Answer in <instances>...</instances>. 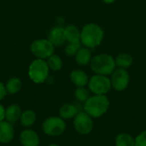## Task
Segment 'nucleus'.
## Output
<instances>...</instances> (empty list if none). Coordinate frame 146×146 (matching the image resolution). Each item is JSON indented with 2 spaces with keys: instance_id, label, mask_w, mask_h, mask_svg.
<instances>
[{
  "instance_id": "1",
  "label": "nucleus",
  "mask_w": 146,
  "mask_h": 146,
  "mask_svg": "<svg viewBox=\"0 0 146 146\" xmlns=\"http://www.w3.org/2000/svg\"><path fill=\"white\" fill-rule=\"evenodd\" d=\"M104 37L102 27L96 23H88L81 30L80 43L89 49H93L101 44Z\"/></svg>"
},
{
  "instance_id": "2",
  "label": "nucleus",
  "mask_w": 146,
  "mask_h": 146,
  "mask_svg": "<svg viewBox=\"0 0 146 146\" xmlns=\"http://www.w3.org/2000/svg\"><path fill=\"white\" fill-rule=\"evenodd\" d=\"M110 104V100L106 95L93 94L84 103L83 110L92 118H99L108 111Z\"/></svg>"
},
{
  "instance_id": "3",
  "label": "nucleus",
  "mask_w": 146,
  "mask_h": 146,
  "mask_svg": "<svg viewBox=\"0 0 146 146\" xmlns=\"http://www.w3.org/2000/svg\"><path fill=\"white\" fill-rule=\"evenodd\" d=\"M91 69L96 74L102 75H111V74L115 69V58L109 54H99L92 58L90 62Z\"/></svg>"
},
{
  "instance_id": "4",
  "label": "nucleus",
  "mask_w": 146,
  "mask_h": 146,
  "mask_svg": "<svg viewBox=\"0 0 146 146\" xmlns=\"http://www.w3.org/2000/svg\"><path fill=\"white\" fill-rule=\"evenodd\" d=\"M50 70V69L45 60L36 58L29 65L28 76L33 83L42 84L47 80Z\"/></svg>"
},
{
  "instance_id": "5",
  "label": "nucleus",
  "mask_w": 146,
  "mask_h": 146,
  "mask_svg": "<svg viewBox=\"0 0 146 146\" xmlns=\"http://www.w3.org/2000/svg\"><path fill=\"white\" fill-rule=\"evenodd\" d=\"M87 86L89 91L95 95H106L112 87L110 78L96 74L89 79Z\"/></svg>"
},
{
  "instance_id": "6",
  "label": "nucleus",
  "mask_w": 146,
  "mask_h": 146,
  "mask_svg": "<svg viewBox=\"0 0 146 146\" xmlns=\"http://www.w3.org/2000/svg\"><path fill=\"white\" fill-rule=\"evenodd\" d=\"M32 54L38 59H48L55 52V46L46 38L34 40L30 46Z\"/></svg>"
},
{
  "instance_id": "7",
  "label": "nucleus",
  "mask_w": 146,
  "mask_h": 146,
  "mask_svg": "<svg viewBox=\"0 0 146 146\" xmlns=\"http://www.w3.org/2000/svg\"><path fill=\"white\" fill-rule=\"evenodd\" d=\"M42 129L46 135L57 137L65 132L66 122L60 116H50L43 121Z\"/></svg>"
},
{
  "instance_id": "8",
  "label": "nucleus",
  "mask_w": 146,
  "mask_h": 146,
  "mask_svg": "<svg viewBox=\"0 0 146 146\" xmlns=\"http://www.w3.org/2000/svg\"><path fill=\"white\" fill-rule=\"evenodd\" d=\"M74 127L80 135H88L93 129L92 118L85 111H80L74 118Z\"/></svg>"
},
{
  "instance_id": "9",
  "label": "nucleus",
  "mask_w": 146,
  "mask_h": 146,
  "mask_svg": "<svg viewBox=\"0 0 146 146\" xmlns=\"http://www.w3.org/2000/svg\"><path fill=\"white\" fill-rule=\"evenodd\" d=\"M110 81L112 87L117 92L124 91L129 85L130 75L126 68H115L111 74Z\"/></svg>"
},
{
  "instance_id": "10",
  "label": "nucleus",
  "mask_w": 146,
  "mask_h": 146,
  "mask_svg": "<svg viewBox=\"0 0 146 146\" xmlns=\"http://www.w3.org/2000/svg\"><path fill=\"white\" fill-rule=\"evenodd\" d=\"M20 142L22 146H38L40 139L35 131L27 128L21 133Z\"/></svg>"
},
{
  "instance_id": "11",
  "label": "nucleus",
  "mask_w": 146,
  "mask_h": 146,
  "mask_svg": "<svg viewBox=\"0 0 146 146\" xmlns=\"http://www.w3.org/2000/svg\"><path fill=\"white\" fill-rule=\"evenodd\" d=\"M15 137V129L13 124L7 121H0V143L9 144Z\"/></svg>"
},
{
  "instance_id": "12",
  "label": "nucleus",
  "mask_w": 146,
  "mask_h": 146,
  "mask_svg": "<svg viewBox=\"0 0 146 146\" xmlns=\"http://www.w3.org/2000/svg\"><path fill=\"white\" fill-rule=\"evenodd\" d=\"M48 39L55 47L62 45L66 41L64 28L62 27H53L49 33Z\"/></svg>"
},
{
  "instance_id": "13",
  "label": "nucleus",
  "mask_w": 146,
  "mask_h": 146,
  "mask_svg": "<svg viewBox=\"0 0 146 146\" xmlns=\"http://www.w3.org/2000/svg\"><path fill=\"white\" fill-rule=\"evenodd\" d=\"M70 80L77 87H83L88 85L89 78L87 74L80 69L73 70L70 74Z\"/></svg>"
},
{
  "instance_id": "14",
  "label": "nucleus",
  "mask_w": 146,
  "mask_h": 146,
  "mask_svg": "<svg viewBox=\"0 0 146 146\" xmlns=\"http://www.w3.org/2000/svg\"><path fill=\"white\" fill-rule=\"evenodd\" d=\"M21 113V109L18 104H10L5 109V121L15 124L20 120Z\"/></svg>"
},
{
  "instance_id": "15",
  "label": "nucleus",
  "mask_w": 146,
  "mask_h": 146,
  "mask_svg": "<svg viewBox=\"0 0 146 146\" xmlns=\"http://www.w3.org/2000/svg\"><path fill=\"white\" fill-rule=\"evenodd\" d=\"M74 56L76 63L80 66H86L90 64L92 58V51L87 47H81Z\"/></svg>"
},
{
  "instance_id": "16",
  "label": "nucleus",
  "mask_w": 146,
  "mask_h": 146,
  "mask_svg": "<svg viewBox=\"0 0 146 146\" xmlns=\"http://www.w3.org/2000/svg\"><path fill=\"white\" fill-rule=\"evenodd\" d=\"M66 41L68 43H80V34L81 31L74 26V25H68L64 28Z\"/></svg>"
},
{
  "instance_id": "17",
  "label": "nucleus",
  "mask_w": 146,
  "mask_h": 146,
  "mask_svg": "<svg viewBox=\"0 0 146 146\" xmlns=\"http://www.w3.org/2000/svg\"><path fill=\"white\" fill-rule=\"evenodd\" d=\"M79 112V109L75 104H65L60 108L59 115L63 120H68L71 118H74Z\"/></svg>"
},
{
  "instance_id": "18",
  "label": "nucleus",
  "mask_w": 146,
  "mask_h": 146,
  "mask_svg": "<svg viewBox=\"0 0 146 146\" xmlns=\"http://www.w3.org/2000/svg\"><path fill=\"white\" fill-rule=\"evenodd\" d=\"M36 119H37L36 113L32 110H27L21 113L20 121L22 127L28 128L35 123Z\"/></svg>"
},
{
  "instance_id": "19",
  "label": "nucleus",
  "mask_w": 146,
  "mask_h": 146,
  "mask_svg": "<svg viewBox=\"0 0 146 146\" xmlns=\"http://www.w3.org/2000/svg\"><path fill=\"white\" fill-rule=\"evenodd\" d=\"M21 86H22V82L17 77L10 78L5 85L7 93L11 94V95L16 94L17 92H19L21 89Z\"/></svg>"
},
{
  "instance_id": "20",
  "label": "nucleus",
  "mask_w": 146,
  "mask_h": 146,
  "mask_svg": "<svg viewBox=\"0 0 146 146\" xmlns=\"http://www.w3.org/2000/svg\"><path fill=\"white\" fill-rule=\"evenodd\" d=\"M115 61L116 67L127 69V68L131 67V65L133 64V56L130 54H128V53H121V54H119L116 56Z\"/></svg>"
},
{
  "instance_id": "21",
  "label": "nucleus",
  "mask_w": 146,
  "mask_h": 146,
  "mask_svg": "<svg viewBox=\"0 0 146 146\" xmlns=\"http://www.w3.org/2000/svg\"><path fill=\"white\" fill-rule=\"evenodd\" d=\"M115 146H135V139L129 133H120L115 140Z\"/></svg>"
},
{
  "instance_id": "22",
  "label": "nucleus",
  "mask_w": 146,
  "mask_h": 146,
  "mask_svg": "<svg viewBox=\"0 0 146 146\" xmlns=\"http://www.w3.org/2000/svg\"><path fill=\"white\" fill-rule=\"evenodd\" d=\"M47 64L50 70L59 71L62 68V60L58 55L53 54L47 59Z\"/></svg>"
},
{
  "instance_id": "23",
  "label": "nucleus",
  "mask_w": 146,
  "mask_h": 146,
  "mask_svg": "<svg viewBox=\"0 0 146 146\" xmlns=\"http://www.w3.org/2000/svg\"><path fill=\"white\" fill-rule=\"evenodd\" d=\"M74 96L79 102L85 103L90 98V92L89 90L86 88V86L77 87L74 91Z\"/></svg>"
},
{
  "instance_id": "24",
  "label": "nucleus",
  "mask_w": 146,
  "mask_h": 146,
  "mask_svg": "<svg viewBox=\"0 0 146 146\" xmlns=\"http://www.w3.org/2000/svg\"><path fill=\"white\" fill-rule=\"evenodd\" d=\"M80 48H81V43H69L66 46L64 52L68 56H74Z\"/></svg>"
},
{
  "instance_id": "25",
  "label": "nucleus",
  "mask_w": 146,
  "mask_h": 146,
  "mask_svg": "<svg viewBox=\"0 0 146 146\" xmlns=\"http://www.w3.org/2000/svg\"><path fill=\"white\" fill-rule=\"evenodd\" d=\"M135 146H146V130L141 132L135 138Z\"/></svg>"
},
{
  "instance_id": "26",
  "label": "nucleus",
  "mask_w": 146,
  "mask_h": 146,
  "mask_svg": "<svg viewBox=\"0 0 146 146\" xmlns=\"http://www.w3.org/2000/svg\"><path fill=\"white\" fill-rule=\"evenodd\" d=\"M7 95V91H6V87H5V85L0 81V101L3 100L5 96Z\"/></svg>"
},
{
  "instance_id": "27",
  "label": "nucleus",
  "mask_w": 146,
  "mask_h": 146,
  "mask_svg": "<svg viewBox=\"0 0 146 146\" xmlns=\"http://www.w3.org/2000/svg\"><path fill=\"white\" fill-rule=\"evenodd\" d=\"M5 120V109L3 104H0V121Z\"/></svg>"
},
{
  "instance_id": "28",
  "label": "nucleus",
  "mask_w": 146,
  "mask_h": 146,
  "mask_svg": "<svg viewBox=\"0 0 146 146\" xmlns=\"http://www.w3.org/2000/svg\"><path fill=\"white\" fill-rule=\"evenodd\" d=\"M115 0H103V2H104L105 3H108V4H110V3H113Z\"/></svg>"
},
{
  "instance_id": "29",
  "label": "nucleus",
  "mask_w": 146,
  "mask_h": 146,
  "mask_svg": "<svg viewBox=\"0 0 146 146\" xmlns=\"http://www.w3.org/2000/svg\"><path fill=\"white\" fill-rule=\"evenodd\" d=\"M48 146H60V145H58L57 144H54V143H53V144H50V145H49Z\"/></svg>"
}]
</instances>
